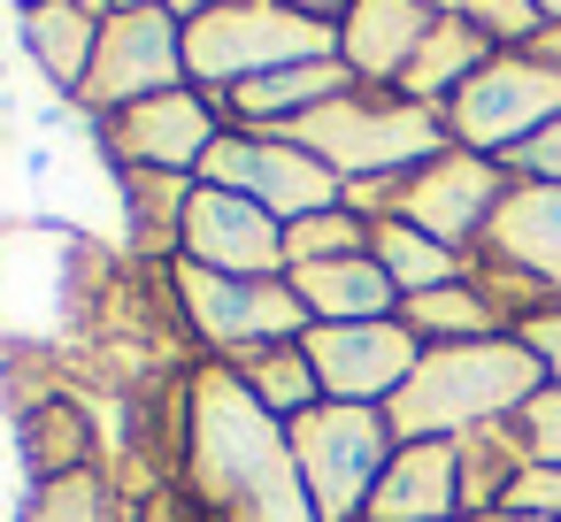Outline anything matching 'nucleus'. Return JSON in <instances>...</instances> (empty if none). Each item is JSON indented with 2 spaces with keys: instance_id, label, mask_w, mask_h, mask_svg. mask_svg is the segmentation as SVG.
<instances>
[{
  "instance_id": "nucleus-36",
  "label": "nucleus",
  "mask_w": 561,
  "mask_h": 522,
  "mask_svg": "<svg viewBox=\"0 0 561 522\" xmlns=\"http://www.w3.org/2000/svg\"><path fill=\"white\" fill-rule=\"evenodd\" d=\"M423 9H431V16H461V9H469V0H423Z\"/></svg>"
},
{
  "instance_id": "nucleus-12",
  "label": "nucleus",
  "mask_w": 561,
  "mask_h": 522,
  "mask_svg": "<svg viewBox=\"0 0 561 522\" xmlns=\"http://www.w3.org/2000/svg\"><path fill=\"white\" fill-rule=\"evenodd\" d=\"M193 269H216V277H285V223L270 208H254L247 193H224V185H193V208H185V254Z\"/></svg>"
},
{
  "instance_id": "nucleus-15",
  "label": "nucleus",
  "mask_w": 561,
  "mask_h": 522,
  "mask_svg": "<svg viewBox=\"0 0 561 522\" xmlns=\"http://www.w3.org/2000/svg\"><path fill=\"white\" fill-rule=\"evenodd\" d=\"M454 514H461V453L446 438H423L392 453L362 522H454Z\"/></svg>"
},
{
  "instance_id": "nucleus-29",
  "label": "nucleus",
  "mask_w": 561,
  "mask_h": 522,
  "mask_svg": "<svg viewBox=\"0 0 561 522\" xmlns=\"http://www.w3.org/2000/svg\"><path fill=\"white\" fill-rule=\"evenodd\" d=\"M523 438H530V461H561V384H546L523 407Z\"/></svg>"
},
{
  "instance_id": "nucleus-5",
  "label": "nucleus",
  "mask_w": 561,
  "mask_h": 522,
  "mask_svg": "<svg viewBox=\"0 0 561 522\" xmlns=\"http://www.w3.org/2000/svg\"><path fill=\"white\" fill-rule=\"evenodd\" d=\"M285 430H293V461H300V484H308L316 514H323V522H362L377 476H385L392 453H400L385 407L323 399V407H308V415L285 422Z\"/></svg>"
},
{
  "instance_id": "nucleus-26",
  "label": "nucleus",
  "mask_w": 561,
  "mask_h": 522,
  "mask_svg": "<svg viewBox=\"0 0 561 522\" xmlns=\"http://www.w3.org/2000/svg\"><path fill=\"white\" fill-rule=\"evenodd\" d=\"M492 47H530L538 32H546V16H538V0H469L461 9Z\"/></svg>"
},
{
  "instance_id": "nucleus-6",
  "label": "nucleus",
  "mask_w": 561,
  "mask_h": 522,
  "mask_svg": "<svg viewBox=\"0 0 561 522\" xmlns=\"http://www.w3.org/2000/svg\"><path fill=\"white\" fill-rule=\"evenodd\" d=\"M170 292H178L185 330L224 361H247L262 346L308 338V308H300L293 277H216V269L170 262Z\"/></svg>"
},
{
  "instance_id": "nucleus-20",
  "label": "nucleus",
  "mask_w": 561,
  "mask_h": 522,
  "mask_svg": "<svg viewBox=\"0 0 561 522\" xmlns=\"http://www.w3.org/2000/svg\"><path fill=\"white\" fill-rule=\"evenodd\" d=\"M484 62H492V39H484L469 16H438V24H431V39L415 47V62L400 70V85H392V93H400V101H423V108H446V101H454Z\"/></svg>"
},
{
  "instance_id": "nucleus-38",
  "label": "nucleus",
  "mask_w": 561,
  "mask_h": 522,
  "mask_svg": "<svg viewBox=\"0 0 561 522\" xmlns=\"http://www.w3.org/2000/svg\"><path fill=\"white\" fill-rule=\"evenodd\" d=\"M16 9H39V0H16Z\"/></svg>"
},
{
  "instance_id": "nucleus-7",
  "label": "nucleus",
  "mask_w": 561,
  "mask_h": 522,
  "mask_svg": "<svg viewBox=\"0 0 561 522\" xmlns=\"http://www.w3.org/2000/svg\"><path fill=\"white\" fill-rule=\"evenodd\" d=\"M446 131L461 154H484V162H507L515 147H530L546 124H561V70L530 62V55H492L446 108Z\"/></svg>"
},
{
  "instance_id": "nucleus-1",
  "label": "nucleus",
  "mask_w": 561,
  "mask_h": 522,
  "mask_svg": "<svg viewBox=\"0 0 561 522\" xmlns=\"http://www.w3.org/2000/svg\"><path fill=\"white\" fill-rule=\"evenodd\" d=\"M185 484L208 522H323L300 484L293 430L224 361L185 376Z\"/></svg>"
},
{
  "instance_id": "nucleus-32",
  "label": "nucleus",
  "mask_w": 561,
  "mask_h": 522,
  "mask_svg": "<svg viewBox=\"0 0 561 522\" xmlns=\"http://www.w3.org/2000/svg\"><path fill=\"white\" fill-rule=\"evenodd\" d=\"M523 55H530V62H546V70H561V24H546V32H538Z\"/></svg>"
},
{
  "instance_id": "nucleus-13",
  "label": "nucleus",
  "mask_w": 561,
  "mask_h": 522,
  "mask_svg": "<svg viewBox=\"0 0 561 522\" xmlns=\"http://www.w3.org/2000/svg\"><path fill=\"white\" fill-rule=\"evenodd\" d=\"M431 24H438V16L423 9V0H354L346 24H339V62H346L362 85L392 93L400 70L415 62V47L431 39Z\"/></svg>"
},
{
  "instance_id": "nucleus-23",
  "label": "nucleus",
  "mask_w": 561,
  "mask_h": 522,
  "mask_svg": "<svg viewBox=\"0 0 561 522\" xmlns=\"http://www.w3.org/2000/svg\"><path fill=\"white\" fill-rule=\"evenodd\" d=\"M231 369H239V384H247L277 422H300L308 407H323V384H316V361H308L300 338L262 346V353H247V361H231Z\"/></svg>"
},
{
  "instance_id": "nucleus-3",
  "label": "nucleus",
  "mask_w": 561,
  "mask_h": 522,
  "mask_svg": "<svg viewBox=\"0 0 561 522\" xmlns=\"http://www.w3.org/2000/svg\"><path fill=\"white\" fill-rule=\"evenodd\" d=\"M285 139L308 147L323 170H339V185L408 177V170H423V162H438V154L454 147V131H446L438 108L400 101V93H377V85H354V93L323 101V108L300 116Z\"/></svg>"
},
{
  "instance_id": "nucleus-19",
  "label": "nucleus",
  "mask_w": 561,
  "mask_h": 522,
  "mask_svg": "<svg viewBox=\"0 0 561 522\" xmlns=\"http://www.w3.org/2000/svg\"><path fill=\"white\" fill-rule=\"evenodd\" d=\"M308 323H385L400 315V285L377 269V254H354V262H308V269H285Z\"/></svg>"
},
{
  "instance_id": "nucleus-17",
  "label": "nucleus",
  "mask_w": 561,
  "mask_h": 522,
  "mask_svg": "<svg viewBox=\"0 0 561 522\" xmlns=\"http://www.w3.org/2000/svg\"><path fill=\"white\" fill-rule=\"evenodd\" d=\"M16 55L39 70V85L55 101H78L85 70H93V47H101V16H85L78 0H39V9H16Z\"/></svg>"
},
{
  "instance_id": "nucleus-27",
  "label": "nucleus",
  "mask_w": 561,
  "mask_h": 522,
  "mask_svg": "<svg viewBox=\"0 0 561 522\" xmlns=\"http://www.w3.org/2000/svg\"><path fill=\"white\" fill-rule=\"evenodd\" d=\"M500 507H515V514H546V522H561V461H530L515 484H507V499Z\"/></svg>"
},
{
  "instance_id": "nucleus-21",
  "label": "nucleus",
  "mask_w": 561,
  "mask_h": 522,
  "mask_svg": "<svg viewBox=\"0 0 561 522\" xmlns=\"http://www.w3.org/2000/svg\"><path fill=\"white\" fill-rule=\"evenodd\" d=\"M369 254H377V269L400 285V300H415V292H438V285H461V277H469V254L438 246L431 231H415V223H400V216H385V223L369 231Z\"/></svg>"
},
{
  "instance_id": "nucleus-39",
  "label": "nucleus",
  "mask_w": 561,
  "mask_h": 522,
  "mask_svg": "<svg viewBox=\"0 0 561 522\" xmlns=\"http://www.w3.org/2000/svg\"><path fill=\"white\" fill-rule=\"evenodd\" d=\"M454 522H469V514H454Z\"/></svg>"
},
{
  "instance_id": "nucleus-31",
  "label": "nucleus",
  "mask_w": 561,
  "mask_h": 522,
  "mask_svg": "<svg viewBox=\"0 0 561 522\" xmlns=\"http://www.w3.org/2000/svg\"><path fill=\"white\" fill-rule=\"evenodd\" d=\"M285 9H300V16H316V24H346V9H354V0H285Z\"/></svg>"
},
{
  "instance_id": "nucleus-30",
  "label": "nucleus",
  "mask_w": 561,
  "mask_h": 522,
  "mask_svg": "<svg viewBox=\"0 0 561 522\" xmlns=\"http://www.w3.org/2000/svg\"><path fill=\"white\" fill-rule=\"evenodd\" d=\"M515 338H523V346H530V353H538V369H546V376H553V384H561V308H530V315H523V330H515Z\"/></svg>"
},
{
  "instance_id": "nucleus-34",
  "label": "nucleus",
  "mask_w": 561,
  "mask_h": 522,
  "mask_svg": "<svg viewBox=\"0 0 561 522\" xmlns=\"http://www.w3.org/2000/svg\"><path fill=\"white\" fill-rule=\"evenodd\" d=\"M170 16H201V9H216V0H162Z\"/></svg>"
},
{
  "instance_id": "nucleus-4",
  "label": "nucleus",
  "mask_w": 561,
  "mask_h": 522,
  "mask_svg": "<svg viewBox=\"0 0 561 522\" xmlns=\"http://www.w3.org/2000/svg\"><path fill=\"white\" fill-rule=\"evenodd\" d=\"M339 55V32L285 9V0H216V9L185 16V78L224 101L270 70H293V62H323Z\"/></svg>"
},
{
  "instance_id": "nucleus-14",
  "label": "nucleus",
  "mask_w": 561,
  "mask_h": 522,
  "mask_svg": "<svg viewBox=\"0 0 561 522\" xmlns=\"http://www.w3.org/2000/svg\"><path fill=\"white\" fill-rule=\"evenodd\" d=\"M354 85H362V78H354L339 55H323V62L270 70V78H254V85L224 93L216 108H224V124H231V131H293L300 116H316L323 101H339V93H354Z\"/></svg>"
},
{
  "instance_id": "nucleus-33",
  "label": "nucleus",
  "mask_w": 561,
  "mask_h": 522,
  "mask_svg": "<svg viewBox=\"0 0 561 522\" xmlns=\"http://www.w3.org/2000/svg\"><path fill=\"white\" fill-rule=\"evenodd\" d=\"M469 522H546V514H515V507H492V514H469Z\"/></svg>"
},
{
  "instance_id": "nucleus-10",
  "label": "nucleus",
  "mask_w": 561,
  "mask_h": 522,
  "mask_svg": "<svg viewBox=\"0 0 561 522\" xmlns=\"http://www.w3.org/2000/svg\"><path fill=\"white\" fill-rule=\"evenodd\" d=\"M224 131L231 124L201 85H178V93H154L124 116H101V147L116 170H170V177H201V162L216 154Z\"/></svg>"
},
{
  "instance_id": "nucleus-22",
  "label": "nucleus",
  "mask_w": 561,
  "mask_h": 522,
  "mask_svg": "<svg viewBox=\"0 0 561 522\" xmlns=\"http://www.w3.org/2000/svg\"><path fill=\"white\" fill-rule=\"evenodd\" d=\"M400 323H408L423 346H477V338H500V308L484 300V285H477V277L400 300Z\"/></svg>"
},
{
  "instance_id": "nucleus-35",
  "label": "nucleus",
  "mask_w": 561,
  "mask_h": 522,
  "mask_svg": "<svg viewBox=\"0 0 561 522\" xmlns=\"http://www.w3.org/2000/svg\"><path fill=\"white\" fill-rule=\"evenodd\" d=\"M131 9H162V0H108V16H131Z\"/></svg>"
},
{
  "instance_id": "nucleus-16",
  "label": "nucleus",
  "mask_w": 561,
  "mask_h": 522,
  "mask_svg": "<svg viewBox=\"0 0 561 522\" xmlns=\"http://www.w3.org/2000/svg\"><path fill=\"white\" fill-rule=\"evenodd\" d=\"M484 262H507L538 285H561V185H507L484 223Z\"/></svg>"
},
{
  "instance_id": "nucleus-25",
  "label": "nucleus",
  "mask_w": 561,
  "mask_h": 522,
  "mask_svg": "<svg viewBox=\"0 0 561 522\" xmlns=\"http://www.w3.org/2000/svg\"><path fill=\"white\" fill-rule=\"evenodd\" d=\"M116 484L108 468H85V476H62V484H32L16 522H116Z\"/></svg>"
},
{
  "instance_id": "nucleus-28",
  "label": "nucleus",
  "mask_w": 561,
  "mask_h": 522,
  "mask_svg": "<svg viewBox=\"0 0 561 522\" xmlns=\"http://www.w3.org/2000/svg\"><path fill=\"white\" fill-rule=\"evenodd\" d=\"M500 170H515L523 185H561V124H546V131H538L530 147H515Z\"/></svg>"
},
{
  "instance_id": "nucleus-9",
  "label": "nucleus",
  "mask_w": 561,
  "mask_h": 522,
  "mask_svg": "<svg viewBox=\"0 0 561 522\" xmlns=\"http://www.w3.org/2000/svg\"><path fill=\"white\" fill-rule=\"evenodd\" d=\"M201 185H224V193H247L254 208H270L277 223H308L323 208L346 200L339 170H323L308 147H293L285 131H224L216 154L201 162Z\"/></svg>"
},
{
  "instance_id": "nucleus-37",
  "label": "nucleus",
  "mask_w": 561,
  "mask_h": 522,
  "mask_svg": "<svg viewBox=\"0 0 561 522\" xmlns=\"http://www.w3.org/2000/svg\"><path fill=\"white\" fill-rule=\"evenodd\" d=\"M538 16H546V24H561V0H538Z\"/></svg>"
},
{
  "instance_id": "nucleus-11",
  "label": "nucleus",
  "mask_w": 561,
  "mask_h": 522,
  "mask_svg": "<svg viewBox=\"0 0 561 522\" xmlns=\"http://www.w3.org/2000/svg\"><path fill=\"white\" fill-rule=\"evenodd\" d=\"M300 346L316 361L323 399H346V407H385L423 361V338L400 315H385V323H308Z\"/></svg>"
},
{
  "instance_id": "nucleus-8",
  "label": "nucleus",
  "mask_w": 561,
  "mask_h": 522,
  "mask_svg": "<svg viewBox=\"0 0 561 522\" xmlns=\"http://www.w3.org/2000/svg\"><path fill=\"white\" fill-rule=\"evenodd\" d=\"M193 85L185 78V16L170 9H131V16H108L101 24V47H93V70L78 85V108L85 116H124L154 93H178Z\"/></svg>"
},
{
  "instance_id": "nucleus-18",
  "label": "nucleus",
  "mask_w": 561,
  "mask_h": 522,
  "mask_svg": "<svg viewBox=\"0 0 561 522\" xmlns=\"http://www.w3.org/2000/svg\"><path fill=\"white\" fill-rule=\"evenodd\" d=\"M16 461H24L32 484L85 476V468H101V430H93V415L70 392H47V399H32L16 415Z\"/></svg>"
},
{
  "instance_id": "nucleus-24",
  "label": "nucleus",
  "mask_w": 561,
  "mask_h": 522,
  "mask_svg": "<svg viewBox=\"0 0 561 522\" xmlns=\"http://www.w3.org/2000/svg\"><path fill=\"white\" fill-rule=\"evenodd\" d=\"M369 231L377 223L339 200V208H323L308 223H285V262L293 269H308V262H354V254H369Z\"/></svg>"
},
{
  "instance_id": "nucleus-2",
  "label": "nucleus",
  "mask_w": 561,
  "mask_h": 522,
  "mask_svg": "<svg viewBox=\"0 0 561 522\" xmlns=\"http://www.w3.org/2000/svg\"><path fill=\"white\" fill-rule=\"evenodd\" d=\"M546 392V369L523 338H477V346H423L415 376L385 399V422L400 445H423V438H469V430H492L507 415H523L530 399Z\"/></svg>"
}]
</instances>
